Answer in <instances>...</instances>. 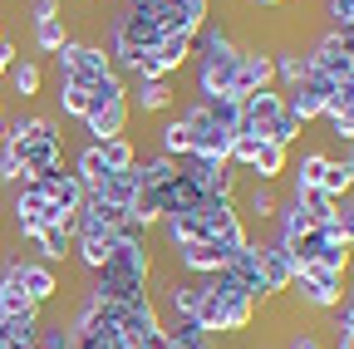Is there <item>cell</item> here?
Masks as SVG:
<instances>
[{"label":"cell","mask_w":354,"mask_h":349,"mask_svg":"<svg viewBox=\"0 0 354 349\" xmlns=\"http://www.w3.org/2000/svg\"><path fill=\"white\" fill-rule=\"evenodd\" d=\"M344 271H330V266H320V261H310V266H295V281H290V290L286 295H295L305 310H320V315H330L335 305L344 300Z\"/></svg>","instance_id":"cell-1"},{"label":"cell","mask_w":354,"mask_h":349,"mask_svg":"<svg viewBox=\"0 0 354 349\" xmlns=\"http://www.w3.org/2000/svg\"><path fill=\"white\" fill-rule=\"evenodd\" d=\"M192 216H202L207 236H212L221 251H241V246L251 241V227H246V216H241L236 197H202Z\"/></svg>","instance_id":"cell-2"},{"label":"cell","mask_w":354,"mask_h":349,"mask_svg":"<svg viewBox=\"0 0 354 349\" xmlns=\"http://www.w3.org/2000/svg\"><path fill=\"white\" fill-rule=\"evenodd\" d=\"M10 211H15V236H39L44 227H59L64 222V211L50 202V192H44V182H20L15 187V202H10Z\"/></svg>","instance_id":"cell-3"},{"label":"cell","mask_w":354,"mask_h":349,"mask_svg":"<svg viewBox=\"0 0 354 349\" xmlns=\"http://www.w3.org/2000/svg\"><path fill=\"white\" fill-rule=\"evenodd\" d=\"M0 281L15 285L20 295H30L35 305H50L59 295V271L44 266V261H35V256H10L6 271H0Z\"/></svg>","instance_id":"cell-4"},{"label":"cell","mask_w":354,"mask_h":349,"mask_svg":"<svg viewBox=\"0 0 354 349\" xmlns=\"http://www.w3.org/2000/svg\"><path fill=\"white\" fill-rule=\"evenodd\" d=\"M55 64H59V84H84V89L94 84V74L113 69L109 50L94 45V39H69V45L55 55Z\"/></svg>","instance_id":"cell-5"},{"label":"cell","mask_w":354,"mask_h":349,"mask_svg":"<svg viewBox=\"0 0 354 349\" xmlns=\"http://www.w3.org/2000/svg\"><path fill=\"white\" fill-rule=\"evenodd\" d=\"M10 148H15V158H20V167H25L30 182H44L55 167H64V133H59V128L35 133V138H20V143H10Z\"/></svg>","instance_id":"cell-6"},{"label":"cell","mask_w":354,"mask_h":349,"mask_svg":"<svg viewBox=\"0 0 354 349\" xmlns=\"http://www.w3.org/2000/svg\"><path fill=\"white\" fill-rule=\"evenodd\" d=\"M148 10L162 20L167 35H187L197 39L212 20V0H148Z\"/></svg>","instance_id":"cell-7"},{"label":"cell","mask_w":354,"mask_h":349,"mask_svg":"<svg viewBox=\"0 0 354 349\" xmlns=\"http://www.w3.org/2000/svg\"><path fill=\"white\" fill-rule=\"evenodd\" d=\"M276 84V55L271 50H261V45H251V50H241V59H236V84H232V99H251V94H261V89H271Z\"/></svg>","instance_id":"cell-8"},{"label":"cell","mask_w":354,"mask_h":349,"mask_svg":"<svg viewBox=\"0 0 354 349\" xmlns=\"http://www.w3.org/2000/svg\"><path fill=\"white\" fill-rule=\"evenodd\" d=\"M286 113V89H261V94H251L246 104H241V123H236V133H256V138H271V128H276V118Z\"/></svg>","instance_id":"cell-9"},{"label":"cell","mask_w":354,"mask_h":349,"mask_svg":"<svg viewBox=\"0 0 354 349\" xmlns=\"http://www.w3.org/2000/svg\"><path fill=\"white\" fill-rule=\"evenodd\" d=\"M256 251H261V276H266V290H271V300L286 295L290 281H295V256L286 251V241H281V236H261Z\"/></svg>","instance_id":"cell-10"},{"label":"cell","mask_w":354,"mask_h":349,"mask_svg":"<svg viewBox=\"0 0 354 349\" xmlns=\"http://www.w3.org/2000/svg\"><path fill=\"white\" fill-rule=\"evenodd\" d=\"M256 241H261V236H251L241 251H232L227 266H221V276L236 281L251 300H271V290H266V276H261V251H256Z\"/></svg>","instance_id":"cell-11"},{"label":"cell","mask_w":354,"mask_h":349,"mask_svg":"<svg viewBox=\"0 0 354 349\" xmlns=\"http://www.w3.org/2000/svg\"><path fill=\"white\" fill-rule=\"evenodd\" d=\"M128 118H133V109H128V99H118V104H88V113L79 123H84L88 143H104V138L128 133Z\"/></svg>","instance_id":"cell-12"},{"label":"cell","mask_w":354,"mask_h":349,"mask_svg":"<svg viewBox=\"0 0 354 349\" xmlns=\"http://www.w3.org/2000/svg\"><path fill=\"white\" fill-rule=\"evenodd\" d=\"M236 59H241V55H207V59H197V94H202V99L232 94V84H236Z\"/></svg>","instance_id":"cell-13"},{"label":"cell","mask_w":354,"mask_h":349,"mask_svg":"<svg viewBox=\"0 0 354 349\" xmlns=\"http://www.w3.org/2000/svg\"><path fill=\"white\" fill-rule=\"evenodd\" d=\"M177 104L172 79H128V109L133 113H167Z\"/></svg>","instance_id":"cell-14"},{"label":"cell","mask_w":354,"mask_h":349,"mask_svg":"<svg viewBox=\"0 0 354 349\" xmlns=\"http://www.w3.org/2000/svg\"><path fill=\"white\" fill-rule=\"evenodd\" d=\"M177 266H183V276H216L221 266H227V256L232 251H221L216 241H187V246H177Z\"/></svg>","instance_id":"cell-15"},{"label":"cell","mask_w":354,"mask_h":349,"mask_svg":"<svg viewBox=\"0 0 354 349\" xmlns=\"http://www.w3.org/2000/svg\"><path fill=\"white\" fill-rule=\"evenodd\" d=\"M44 192H50V202L64 211V222H74V216H79V207H84V182L74 178V172H64V167H55L50 172V178H44Z\"/></svg>","instance_id":"cell-16"},{"label":"cell","mask_w":354,"mask_h":349,"mask_svg":"<svg viewBox=\"0 0 354 349\" xmlns=\"http://www.w3.org/2000/svg\"><path fill=\"white\" fill-rule=\"evenodd\" d=\"M30 246H35V261H44V266H64V261L74 256V232H69V222L44 227L39 236H30Z\"/></svg>","instance_id":"cell-17"},{"label":"cell","mask_w":354,"mask_h":349,"mask_svg":"<svg viewBox=\"0 0 354 349\" xmlns=\"http://www.w3.org/2000/svg\"><path fill=\"white\" fill-rule=\"evenodd\" d=\"M202 290H207V276H177V281H167V310L177 320H192L197 305H202Z\"/></svg>","instance_id":"cell-18"},{"label":"cell","mask_w":354,"mask_h":349,"mask_svg":"<svg viewBox=\"0 0 354 349\" xmlns=\"http://www.w3.org/2000/svg\"><path fill=\"white\" fill-rule=\"evenodd\" d=\"M183 109H192L197 118H207V123H216V128H232V133H236V123H241V99H232V94H221V99L192 94Z\"/></svg>","instance_id":"cell-19"},{"label":"cell","mask_w":354,"mask_h":349,"mask_svg":"<svg viewBox=\"0 0 354 349\" xmlns=\"http://www.w3.org/2000/svg\"><path fill=\"white\" fill-rule=\"evenodd\" d=\"M276 211H281V187H276V182H256V178H251L241 216H251V222H261V227H271V222H276Z\"/></svg>","instance_id":"cell-20"},{"label":"cell","mask_w":354,"mask_h":349,"mask_svg":"<svg viewBox=\"0 0 354 349\" xmlns=\"http://www.w3.org/2000/svg\"><path fill=\"white\" fill-rule=\"evenodd\" d=\"M286 167H290V148H281V143H271V138H266L261 148H256V158H251V178L256 182H281L286 178Z\"/></svg>","instance_id":"cell-21"},{"label":"cell","mask_w":354,"mask_h":349,"mask_svg":"<svg viewBox=\"0 0 354 349\" xmlns=\"http://www.w3.org/2000/svg\"><path fill=\"white\" fill-rule=\"evenodd\" d=\"M0 320H15V325H44V305H35L30 295H20L15 285L0 281Z\"/></svg>","instance_id":"cell-22"},{"label":"cell","mask_w":354,"mask_h":349,"mask_svg":"<svg viewBox=\"0 0 354 349\" xmlns=\"http://www.w3.org/2000/svg\"><path fill=\"white\" fill-rule=\"evenodd\" d=\"M325 167H330V153H325V148H305V153L286 167V172H290V192H295V187H320Z\"/></svg>","instance_id":"cell-23"},{"label":"cell","mask_w":354,"mask_h":349,"mask_svg":"<svg viewBox=\"0 0 354 349\" xmlns=\"http://www.w3.org/2000/svg\"><path fill=\"white\" fill-rule=\"evenodd\" d=\"M138 192H143V187H138V178H133V167H128V172H109V178L94 187V197H104L109 207H123V211L138 202Z\"/></svg>","instance_id":"cell-24"},{"label":"cell","mask_w":354,"mask_h":349,"mask_svg":"<svg viewBox=\"0 0 354 349\" xmlns=\"http://www.w3.org/2000/svg\"><path fill=\"white\" fill-rule=\"evenodd\" d=\"M113 241H118V232H104V236H74V261H79L88 276H94V271H104V261H109Z\"/></svg>","instance_id":"cell-25"},{"label":"cell","mask_w":354,"mask_h":349,"mask_svg":"<svg viewBox=\"0 0 354 349\" xmlns=\"http://www.w3.org/2000/svg\"><path fill=\"white\" fill-rule=\"evenodd\" d=\"M133 178H138V187H143V192H153V187H162V182H172V178H177V162H172L167 153H153V158H143V153H138V162H133Z\"/></svg>","instance_id":"cell-26"},{"label":"cell","mask_w":354,"mask_h":349,"mask_svg":"<svg viewBox=\"0 0 354 349\" xmlns=\"http://www.w3.org/2000/svg\"><path fill=\"white\" fill-rule=\"evenodd\" d=\"M69 172H74L79 182H84V192H94V187L109 178V167H104V153H99V143H84V148L74 153V167H69Z\"/></svg>","instance_id":"cell-27"},{"label":"cell","mask_w":354,"mask_h":349,"mask_svg":"<svg viewBox=\"0 0 354 349\" xmlns=\"http://www.w3.org/2000/svg\"><path fill=\"white\" fill-rule=\"evenodd\" d=\"M158 153H167L172 162L192 153V128L183 123V113H177V118H167V123L158 128Z\"/></svg>","instance_id":"cell-28"},{"label":"cell","mask_w":354,"mask_h":349,"mask_svg":"<svg viewBox=\"0 0 354 349\" xmlns=\"http://www.w3.org/2000/svg\"><path fill=\"white\" fill-rule=\"evenodd\" d=\"M276 55V89H295V84L310 74V59H305V50H271Z\"/></svg>","instance_id":"cell-29"},{"label":"cell","mask_w":354,"mask_h":349,"mask_svg":"<svg viewBox=\"0 0 354 349\" xmlns=\"http://www.w3.org/2000/svg\"><path fill=\"white\" fill-rule=\"evenodd\" d=\"M10 89H15L25 104L44 89V69H39V59H15V64H10Z\"/></svg>","instance_id":"cell-30"},{"label":"cell","mask_w":354,"mask_h":349,"mask_svg":"<svg viewBox=\"0 0 354 349\" xmlns=\"http://www.w3.org/2000/svg\"><path fill=\"white\" fill-rule=\"evenodd\" d=\"M99 153H104V167H109V172H128L133 162H138V148H133V138H128V133L104 138V143H99Z\"/></svg>","instance_id":"cell-31"},{"label":"cell","mask_w":354,"mask_h":349,"mask_svg":"<svg viewBox=\"0 0 354 349\" xmlns=\"http://www.w3.org/2000/svg\"><path fill=\"white\" fill-rule=\"evenodd\" d=\"M310 227H315V222H310V216H305L290 197H281V211H276V236H281V241H295V236H305Z\"/></svg>","instance_id":"cell-32"},{"label":"cell","mask_w":354,"mask_h":349,"mask_svg":"<svg viewBox=\"0 0 354 349\" xmlns=\"http://www.w3.org/2000/svg\"><path fill=\"white\" fill-rule=\"evenodd\" d=\"M69 39H74V30L64 25V15H59V20L35 25V50H39V55H59V50L69 45Z\"/></svg>","instance_id":"cell-33"},{"label":"cell","mask_w":354,"mask_h":349,"mask_svg":"<svg viewBox=\"0 0 354 349\" xmlns=\"http://www.w3.org/2000/svg\"><path fill=\"white\" fill-rule=\"evenodd\" d=\"M88 104H94V94H88L84 84H59V94H55V109H59L64 118H84V113H88Z\"/></svg>","instance_id":"cell-34"},{"label":"cell","mask_w":354,"mask_h":349,"mask_svg":"<svg viewBox=\"0 0 354 349\" xmlns=\"http://www.w3.org/2000/svg\"><path fill=\"white\" fill-rule=\"evenodd\" d=\"M320 192H325V197H335V202L354 192V172L344 167V158H330V167H325V178H320Z\"/></svg>","instance_id":"cell-35"},{"label":"cell","mask_w":354,"mask_h":349,"mask_svg":"<svg viewBox=\"0 0 354 349\" xmlns=\"http://www.w3.org/2000/svg\"><path fill=\"white\" fill-rule=\"evenodd\" d=\"M320 118H325V128H330V138H335V143H354V104L325 109Z\"/></svg>","instance_id":"cell-36"},{"label":"cell","mask_w":354,"mask_h":349,"mask_svg":"<svg viewBox=\"0 0 354 349\" xmlns=\"http://www.w3.org/2000/svg\"><path fill=\"white\" fill-rule=\"evenodd\" d=\"M305 128H310V123H300V118H295V113L286 109V113L276 118V128H271V143L290 148V143H300V138H305Z\"/></svg>","instance_id":"cell-37"},{"label":"cell","mask_w":354,"mask_h":349,"mask_svg":"<svg viewBox=\"0 0 354 349\" xmlns=\"http://www.w3.org/2000/svg\"><path fill=\"white\" fill-rule=\"evenodd\" d=\"M35 349H74V334H69V325L59 320V325H39V339H35Z\"/></svg>","instance_id":"cell-38"},{"label":"cell","mask_w":354,"mask_h":349,"mask_svg":"<svg viewBox=\"0 0 354 349\" xmlns=\"http://www.w3.org/2000/svg\"><path fill=\"white\" fill-rule=\"evenodd\" d=\"M10 182H15V187L25 182V167H20V158H15V148L6 143V148H0V187H10Z\"/></svg>","instance_id":"cell-39"},{"label":"cell","mask_w":354,"mask_h":349,"mask_svg":"<svg viewBox=\"0 0 354 349\" xmlns=\"http://www.w3.org/2000/svg\"><path fill=\"white\" fill-rule=\"evenodd\" d=\"M286 349H330L315 330H310V325H295L290 334H286Z\"/></svg>","instance_id":"cell-40"},{"label":"cell","mask_w":354,"mask_h":349,"mask_svg":"<svg viewBox=\"0 0 354 349\" xmlns=\"http://www.w3.org/2000/svg\"><path fill=\"white\" fill-rule=\"evenodd\" d=\"M335 227H339V236L354 246V192H349V197H339V216H335Z\"/></svg>","instance_id":"cell-41"},{"label":"cell","mask_w":354,"mask_h":349,"mask_svg":"<svg viewBox=\"0 0 354 349\" xmlns=\"http://www.w3.org/2000/svg\"><path fill=\"white\" fill-rule=\"evenodd\" d=\"M44 20H59V0H30V25H44Z\"/></svg>","instance_id":"cell-42"},{"label":"cell","mask_w":354,"mask_h":349,"mask_svg":"<svg viewBox=\"0 0 354 349\" xmlns=\"http://www.w3.org/2000/svg\"><path fill=\"white\" fill-rule=\"evenodd\" d=\"M15 59H20V50H15V39L6 35V39H0V79L10 74V64H15Z\"/></svg>","instance_id":"cell-43"},{"label":"cell","mask_w":354,"mask_h":349,"mask_svg":"<svg viewBox=\"0 0 354 349\" xmlns=\"http://www.w3.org/2000/svg\"><path fill=\"white\" fill-rule=\"evenodd\" d=\"M335 349H354V330H335Z\"/></svg>","instance_id":"cell-44"},{"label":"cell","mask_w":354,"mask_h":349,"mask_svg":"<svg viewBox=\"0 0 354 349\" xmlns=\"http://www.w3.org/2000/svg\"><path fill=\"white\" fill-rule=\"evenodd\" d=\"M251 6H266V10H276V6H290V0H251Z\"/></svg>","instance_id":"cell-45"},{"label":"cell","mask_w":354,"mask_h":349,"mask_svg":"<svg viewBox=\"0 0 354 349\" xmlns=\"http://www.w3.org/2000/svg\"><path fill=\"white\" fill-rule=\"evenodd\" d=\"M128 6H148V0H128Z\"/></svg>","instance_id":"cell-46"},{"label":"cell","mask_w":354,"mask_h":349,"mask_svg":"<svg viewBox=\"0 0 354 349\" xmlns=\"http://www.w3.org/2000/svg\"><path fill=\"white\" fill-rule=\"evenodd\" d=\"M0 118H6V104H0Z\"/></svg>","instance_id":"cell-47"},{"label":"cell","mask_w":354,"mask_h":349,"mask_svg":"<svg viewBox=\"0 0 354 349\" xmlns=\"http://www.w3.org/2000/svg\"><path fill=\"white\" fill-rule=\"evenodd\" d=\"M0 39H6V25H0Z\"/></svg>","instance_id":"cell-48"},{"label":"cell","mask_w":354,"mask_h":349,"mask_svg":"<svg viewBox=\"0 0 354 349\" xmlns=\"http://www.w3.org/2000/svg\"><path fill=\"white\" fill-rule=\"evenodd\" d=\"M0 192H6V187H0Z\"/></svg>","instance_id":"cell-49"},{"label":"cell","mask_w":354,"mask_h":349,"mask_svg":"<svg viewBox=\"0 0 354 349\" xmlns=\"http://www.w3.org/2000/svg\"><path fill=\"white\" fill-rule=\"evenodd\" d=\"M261 349H266V344H261Z\"/></svg>","instance_id":"cell-50"}]
</instances>
